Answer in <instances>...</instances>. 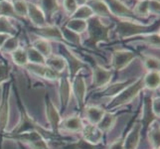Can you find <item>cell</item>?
Wrapping results in <instances>:
<instances>
[{"label":"cell","mask_w":160,"mask_h":149,"mask_svg":"<svg viewBox=\"0 0 160 149\" xmlns=\"http://www.w3.org/2000/svg\"><path fill=\"white\" fill-rule=\"evenodd\" d=\"M18 103L20 107V121L17 124V126L10 132V134H18V133H22V132H27V131H38L39 133H41L43 135V137L47 139H51L52 137H56V134H54L52 131H48L40 124H38L36 121L33 119L29 113L26 112L25 107L22 106L20 98H18Z\"/></svg>","instance_id":"6da1fadb"},{"label":"cell","mask_w":160,"mask_h":149,"mask_svg":"<svg viewBox=\"0 0 160 149\" xmlns=\"http://www.w3.org/2000/svg\"><path fill=\"white\" fill-rule=\"evenodd\" d=\"M144 87H144V82H143V78H139L138 80L133 81L124 90L121 91L118 95L114 96L113 98L110 101V102L107 106V107L108 109H112L131 102L139 95V92Z\"/></svg>","instance_id":"7a4b0ae2"},{"label":"cell","mask_w":160,"mask_h":149,"mask_svg":"<svg viewBox=\"0 0 160 149\" xmlns=\"http://www.w3.org/2000/svg\"><path fill=\"white\" fill-rule=\"evenodd\" d=\"M87 31L89 33V43L92 46H97L100 42L109 40V28L98 18L92 17L88 20Z\"/></svg>","instance_id":"3957f363"},{"label":"cell","mask_w":160,"mask_h":149,"mask_svg":"<svg viewBox=\"0 0 160 149\" xmlns=\"http://www.w3.org/2000/svg\"><path fill=\"white\" fill-rule=\"evenodd\" d=\"M7 138L17 140L28 145L32 149H50L47 145V140L38 131H27L18 134H10L6 136Z\"/></svg>","instance_id":"277c9868"},{"label":"cell","mask_w":160,"mask_h":149,"mask_svg":"<svg viewBox=\"0 0 160 149\" xmlns=\"http://www.w3.org/2000/svg\"><path fill=\"white\" fill-rule=\"evenodd\" d=\"M148 29H149V26L145 24H141L138 21L123 20L118 22L117 32L119 38L126 39V38H131L147 33Z\"/></svg>","instance_id":"5b68a950"},{"label":"cell","mask_w":160,"mask_h":149,"mask_svg":"<svg viewBox=\"0 0 160 149\" xmlns=\"http://www.w3.org/2000/svg\"><path fill=\"white\" fill-rule=\"evenodd\" d=\"M10 92H11L10 86L4 87L1 102H0V141H1V136L5 133V130H6L9 122Z\"/></svg>","instance_id":"8992f818"},{"label":"cell","mask_w":160,"mask_h":149,"mask_svg":"<svg viewBox=\"0 0 160 149\" xmlns=\"http://www.w3.org/2000/svg\"><path fill=\"white\" fill-rule=\"evenodd\" d=\"M45 107H46V117L48 120V123L51 127V131L54 134L58 135L61 122H62V117H61L60 112L57 109L56 106L53 103L52 99L48 96L46 97Z\"/></svg>","instance_id":"52a82bcc"},{"label":"cell","mask_w":160,"mask_h":149,"mask_svg":"<svg viewBox=\"0 0 160 149\" xmlns=\"http://www.w3.org/2000/svg\"><path fill=\"white\" fill-rule=\"evenodd\" d=\"M135 58V53L129 50H117L112 56V67L114 71H122Z\"/></svg>","instance_id":"ba28073f"},{"label":"cell","mask_w":160,"mask_h":149,"mask_svg":"<svg viewBox=\"0 0 160 149\" xmlns=\"http://www.w3.org/2000/svg\"><path fill=\"white\" fill-rule=\"evenodd\" d=\"M87 90L88 87L85 79L82 76H76L73 79V82H72V92H73L74 96L76 97L78 107H80L81 110L85 108Z\"/></svg>","instance_id":"9c48e42d"},{"label":"cell","mask_w":160,"mask_h":149,"mask_svg":"<svg viewBox=\"0 0 160 149\" xmlns=\"http://www.w3.org/2000/svg\"><path fill=\"white\" fill-rule=\"evenodd\" d=\"M112 71L106 69L101 65H96L92 69V86L95 87H103L108 86L112 78Z\"/></svg>","instance_id":"30bf717a"},{"label":"cell","mask_w":160,"mask_h":149,"mask_svg":"<svg viewBox=\"0 0 160 149\" xmlns=\"http://www.w3.org/2000/svg\"><path fill=\"white\" fill-rule=\"evenodd\" d=\"M106 2L112 15L126 20H132V17H134L132 10L120 0H106Z\"/></svg>","instance_id":"8fae6325"},{"label":"cell","mask_w":160,"mask_h":149,"mask_svg":"<svg viewBox=\"0 0 160 149\" xmlns=\"http://www.w3.org/2000/svg\"><path fill=\"white\" fill-rule=\"evenodd\" d=\"M27 70L31 72L32 74H34L40 78L46 79L49 81H55L62 78V74L57 73L51 68H49L46 65H37V64H28L26 66Z\"/></svg>","instance_id":"7c38bea8"},{"label":"cell","mask_w":160,"mask_h":149,"mask_svg":"<svg viewBox=\"0 0 160 149\" xmlns=\"http://www.w3.org/2000/svg\"><path fill=\"white\" fill-rule=\"evenodd\" d=\"M72 97V82L69 78H61L59 87V99H60V109L64 112L67 109L70 99Z\"/></svg>","instance_id":"4fadbf2b"},{"label":"cell","mask_w":160,"mask_h":149,"mask_svg":"<svg viewBox=\"0 0 160 149\" xmlns=\"http://www.w3.org/2000/svg\"><path fill=\"white\" fill-rule=\"evenodd\" d=\"M36 34L39 35L40 38L46 39L48 41H56V42H63L64 37L63 33L57 25H46L41 28H37Z\"/></svg>","instance_id":"5bb4252c"},{"label":"cell","mask_w":160,"mask_h":149,"mask_svg":"<svg viewBox=\"0 0 160 149\" xmlns=\"http://www.w3.org/2000/svg\"><path fill=\"white\" fill-rule=\"evenodd\" d=\"M142 124L141 122H135L132 125L131 129L128 131L124 138V149H136L139 144L141 131H142Z\"/></svg>","instance_id":"9a60e30c"},{"label":"cell","mask_w":160,"mask_h":149,"mask_svg":"<svg viewBox=\"0 0 160 149\" xmlns=\"http://www.w3.org/2000/svg\"><path fill=\"white\" fill-rule=\"evenodd\" d=\"M27 17L30 19L31 23L37 28H41V27L48 25L45 14L41 10V8L34 3H28Z\"/></svg>","instance_id":"2e32d148"},{"label":"cell","mask_w":160,"mask_h":149,"mask_svg":"<svg viewBox=\"0 0 160 149\" xmlns=\"http://www.w3.org/2000/svg\"><path fill=\"white\" fill-rule=\"evenodd\" d=\"M82 135L85 140L92 143V144H98L102 140L103 132L98 129L97 125L88 123L84 125V127H82Z\"/></svg>","instance_id":"e0dca14e"},{"label":"cell","mask_w":160,"mask_h":149,"mask_svg":"<svg viewBox=\"0 0 160 149\" xmlns=\"http://www.w3.org/2000/svg\"><path fill=\"white\" fill-rule=\"evenodd\" d=\"M65 52H66V61H67V66H69L70 69V76L71 79H74L78 74V72L82 69L86 67V65L82 62V61L72 53L71 50L66 46L65 47Z\"/></svg>","instance_id":"ac0fdd59"},{"label":"cell","mask_w":160,"mask_h":149,"mask_svg":"<svg viewBox=\"0 0 160 149\" xmlns=\"http://www.w3.org/2000/svg\"><path fill=\"white\" fill-rule=\"evenodd\" d=\"M87 4L91 7L95 15L100 17H108L112 15L106 0H88Z\"/></svg>","instance_id":"d6986e66"},{"label":"cell","mask_w":160,"mask_h":149,"mask_svg":"<svg viewBox=\"0 0 160 149\" xmlns=\"http://www.w3.org/2000/svg\"><path fill=\"white\" fill-rule=\"evenodd\" d=\"M45 65L48 66L49 68H51L57 73L62 74L67 68V61H66L65 57L60 56V55H51L48 58H46Z\"/></svg>","instance_id":"ffe728a7"},{"label":"cell","mask_w":160,"mask_h":149,"mask_svg":"<svg viewBox=\"0 0 160 149\" xmlns=\"http://www.w3.org/2000/svg\"><path fill=\"white\" fill-rule=\"evenodd\" d=\"M61 125L66 130H68L70 132H79L82 131V127H84L82 118L78 117V115H73V117H69L67 118H65L61 122Z\"/></svg>","instance_id":"44dd1931"},{"label":"cell","mask_w":160,"mask_h":149,"mask_svg":"<svg viewBox=\"0 0 160 149\" xmlns=\"http://www.w3.org/2000/svg\"><path fill=\"white\" fill-rule=\"evenodd\" d=\"M84 109H85V114H86V117H87L88 121L93 125H97L98 122H100V120L103 117L104 112H106V110L103 108L93 107V106L87 107Z\"/></svg>","instance_id":"7402d4cb"},{"label":"cell","mask_w":160,"mask_h":149,"mask_svg":"<svg viewBox=\"0 0 160 149\" xmlns=\"http://www.w3.org/2000/svg\"><path fill=\"white\" fill-rule=\"evenodd\" d=\"M38 6L41 8L47 18L51 17L57 12L60 8V4L58 0H39Z\"/></svg>","instance_id":"603a6c76"},{"label":"cell","mask_w":160,"mask_h":149,"mask_svg":"<svg viewBox=\"0 0 160 149\" xmlns=\"http://www.w3.org/2000/svg\"><path fill=\"white\" fill-rule=\"evenodd\" d=\"M115 122H117V117L112 113L106 112L102 119L100 120V122L97 124V126L98 127V129L104 133V132H108L110 129H112Z\"/></svg>","instance_id":"cb8c5ba5"},{"label":"cell","mask_w":160,"mask_h":149,"mask_svg":"<svg viewBox=\"0 0 160 149\" xmlns=\"http://www.w3.org/2000/svg\"><path fill=\"white\" fill-rule=\"evenodd\" d=\"M33 47H34L38 52L41 53L45 58H48L52 55V46L50 42L43 38H38L33 42Z\"/></svg>","instance_id":"d4e9b609"},{"label":"cell","mask_w":160,"mask_h":149,"mask_svg":"<svg viewBox=\"0 0 160 149\" xmlns=\"http://www.w3.org/2000/svg\"><path fill=\"white\" fill-rule=\"evenodd\" d=\"M66 29H68L72 32H75L77 34H82L88 28V21L80 20V19H73L71 18L65 26Z\"/></svg>","instance_id":"484cf974"},{"label":"cell","mask_w":160,"mask_h":149,"mask_svg":"<svg viewBox=\"0 0 160 149\" xmlns=\"http://www.w3.org/2000/svg\"><path fill=\"white\" fill-rule=\"evenodd\" d=\"M143 82L144 87H147L148 90H156L159 87L160 78H159V71H151L148 72L143 78Z\"/></svg>","instance_id":"4316f807"},{"label":"cell","mask_w":160,"mask_h":149,"mask_svg":"<svg viewBox=\"0 0 160 149\" xmlns=\"http://www.w3.org/2000/svg\"><path fill=\"white\" fill-rule=\"evenodd\" d=\"M132 82H133L132 80L124 81V82H115V84H113V85L107 86V89L104 90V92H102V96H106V97L117 96L121 91L124 90L128 85H130Z\"/></svg>","instance_id":"83f0119b"},{"label":"cell","mask_w":160,"mask_h":149,"mask_svg":"<svg viewBox=\"0 0 160 149\" xmlns=\"http://www.w3.org/2000/svg\"><path fill=\"white\" fill-rule=\"evenodd\" d=\"M95 14H93L92 10L88 4L86 5H82L77 8V10L74 12V14L71 16V18L73 19H80V20H85L88 21L91 18H92Z\"/></svg>","instance_id":"f1b7e54d"},{"label":"cell","mask_w":160,"mask_h":149,"mask_svg":"<svg viewBox=\"0 0 160 149\" xmlns=\"http://www.w3.org/2000/svg\"><path fill=\"white\" fill-rule=\"evenodd\" d=\"M148 138H149V142L153 146L154 149H159V122L157 120L153 121V122L149 125V130H148Z\"/></svg>","instance_id":"f546056e"},{"label":"cell","mask_w":160,"mask_h":149,"mask_svg":"<svg viewBox=\"0 0 160 149\" xmlns=\"http://www.w3.org/2000/svg\"><path fill=\"white\" fill-rule=\"evenodd\" d=\"M26 52H27V57H28V62L30 64L45 65L46 58L44 57L41 53L38 52L33 46H29L28 48H27Z\"/></svg>","instance_id":"4dcf8cb0"},{"label":"cell","mask_w":160,"mask_h":149,"mask_svg":"<svg viewBox=\"0 0 160 149\" xmlns=\"http://www.w3.org/2000/svg\"><path fill=\"white\" fill-rule=\"evenodd\" d=\"M11 56H12L13 62L17 66H19V67H26L29 63L26 49L19 47L17 50H15V51L11 54Z\"/></svg>","instance_id":"1f68e13d"},{"label":"cell","mask_w":160,"mask_h":149,"mask_svg":"<svg viewBox=\"0 0 160 149\" xmlns=\"http://www.w3.org/2000/svg\"><path fill=\"white\" fill-rule=\"evenodd\" d=\"M0 16H4V17H13V18H19L16 15L13 3L10 0H1L0 1Z\"/></svg>","instance_id":"d6a6232c"},{"label":"cell","mask_w":160,"mask_h":149,"mask_svg":"<svg viewBox=\"0 0 160 149\" xmlns=\"http://www.w3.org/2000/svg\"><path fill=\"white\" fill-rule=\"evenodd\" d=\"M65 149H100V146L98 144H92L82 137L78 141L72 142L70 144L66 145Z\"/></svg>","instance_id":"836d02e7"},{"label":"cell","mask_w":160,"mask_h":149,"mask_svg":"<svg viewBox=\"0 0 160 149\" xmlns=\"http://www.w3.org/2000/svg\"><path fill=\"white\" fill-rule=\"evenodd\" d=\"M134 16L145 18L149 15V9H148V0H139L132 10Z\"/></svg>","instance_id":"e575fe53"},{"label":"cell","mask_w":160,"mask_h":149,"mask_svg":"<svg viewBox=\"0 0 160 149\" xmlns=\"http://www.w3.org/2000/svg\"><path fill=\"white\" fill-rule=\"evenodd\" d=\"M19 48V39L15 36H10L8 39L5 41L3 44V46L1 47V51L3 53H8L12 54L15 50H17Z\"/></svg>","instance_id":"d590c367"},{"label":"cell","mask_w":160,"mask_h":149,"mask_svg":"<svg viewBox=\"0 0 160 149\" xmlns=\"http://www.w3.org/2000/svg\"><path fill=\"white\" fill-rule=\"evenodd\" d=\"M15 28L11 24V22L7 17L0 16V34H7L10 36H14L15 34Z\"/></svg>","instance_id":"8d00e7d4"},{"label":"cell","mask_w":160,"mask_h":149,"mask_svg":"<svg viewBox=\"0 0 160 149\" xmlns=\"http://www.w3.org/2000/svg\"><path fill=\"white\" fill-rule=\"evenodd\" d=\"M13 8L16 15L18 17H27V12H28V3L25 0H14Z\"/></svg>","instance_id":"74e56055"},{"label":"cell","mask_w":160,"mask_h":149,"mask_svg":"<svg viewBox=\"0 0 160 149\" xmlns=\"http://www.w3.org/2000/svg\"><path fill=\"white\" fill-rule=\"evenodd\" d=\"M63 33V37H64V40L68 41L69 43L73 44V45H77V46H80L81 45V36L80 34H77L75 32H72L68 29H61Z\"/></svg>","instance_id":"f35d334b"},{"label":"cell","mask_w":160,"mask_h":149,"mask_svg":"<svg viewBox=\"0 0 160 149\" xmlns=\"http://www.w3.org/2000/svg\"><path fill=\"white\" fill-rule=\"evenodd\" d=\"M143 64H144L145 68L151 72V71H159V60L155 57L147 56L143 60Z\"/></svg>","instance_id":"ab89813d"},{"label":"cell","mask_w":160,"mask_h":149,"mask_svg":"<svg viewBox=\"0 0 160 149\" xmlns=\"http://www.w3.org/2000/svg\"><path fill=\"white\" fill-rule=\"evenodd\" d=\"M144 39L148 46L159 48V33L158 32H154L152 34H149L148 36H146Z\"/></svg>","instance_id":"60d3db41"},{"label":"cell","mask_w":160,"mask_h":149,"mask_svg":"<svg viewBox=\"0 0 160 149\" xmlns=\"http://www.w3.org/2000/svg\"><path fill=\"white\" fill-rule=\"evenodd\" d=\"M63 6L66 12L71 16L74 14V12L77 10V8H78V5L76 4L75 0H64Z\"/></svg>","instance_id":"b9f144b4"},{"label":"cell","mask_w":160,"mask_h":149,"mask_svg":"<svg viewBox=\"0 0 160 149\" xmlns=\"http://www.w3.org/2000/svg\"><path fill=\"white\" fill-rule=\"evenodd\" d=\"M10 75V68L7 65L0 63V85L6 82L9 79Z\"/></svg>","instance_id":"7bdbcfd3"},{"label":"cell","mask_w":160,"mask_h":149,"mask_svg":"<svg viewBox=\"0 0 160 149\" xmlns=\"http://www.w3.org/2000/svg\"><path fill=\"white\" fill-rule=\"evenodd\" d=\"M148 9H149V15H159L160 11V2L159 0H148Z\"/></svg>","instance_id":"ee69618b"},{"label":"cell","mask_w":160,"mask_h":149,"mask_svg":"<svg viewBox=\"0 0 160 149\" xmlns=\"http://www.w3.org/2000/svg\"><path fill=\"white\" fill-rule=\"evenodd\" d=\"M151 109L153 114L155 115L157 118H159L160 115V99L159 97L151 98Z\"/></svg>","instance_id":"f6af8a7d"},{"label":"cell","mask_w":160,"mask_h":149,"mask_svg":"<svg viewBox=\"0 0 160 149\" xmlns=\"http://www.w3.org/2000/svg\"><path fill=\"white\" fill-rule=\"evenodd\" d=\"M123 142H124L123 137H119L118 139H117L112 143V145L108 147V149H124Z\"/></svg>","instance_id":"bcb514c9"},{"label":"cell","mask_w":160,"mask_h":149,"mask_svg":"<svg viewBox=\"0 0 160 149\" xmlns=\"http://www.w3.org/2000/svg\"><path fill=\"white\" fill-rule=\"evenodd\" d=\"M10 37V35H7V34H0V49L3 46V44L5 43L8 38Z\"/></svg>","instance_id":"7dc6e473"},{"label":"cell","mask_w":160,"mask_h":149,"mask_svg":"<svg viewBox=\"0 0 160 149\" xmlns=\"http://www.w3.org/2000/svg\"><path fill=\"white\" fill-rule=\"evenodd\" d=\"M75 2L79 7V6H82V5H86L87 2H88V0H75Z\"/></svg>","instance_id":"c3c4849f"},{"label":"cell","mask_w":160,"mask_h":149,"mask_svg":"<svg viewBox=\"0 0 160 149\" xmlns=\"http://www.w3.org/2000/svg\"><path fill=\"white\" fill-rule=\"evenodd\" d=\"M0 1H1V0H0Z\"/></svg>","instance_id":"681fc988"},{"label":"cell","mask_w":160,"mask_h":149,"mask_svg":"<svg viewBox=\"0 0 160 149\" xmlns=\"http://www.w3.org/2000/svg\"><path fill=\"white\" fill-rule=\"evenodd\" d=\"M138 1H139V0H138Z\"/></svg>","instance_id":"f907efd6"}]
</instances>
